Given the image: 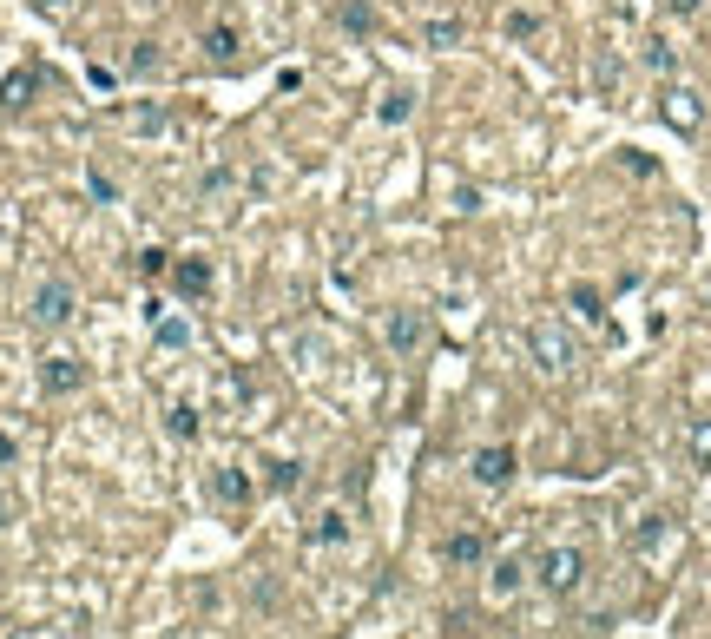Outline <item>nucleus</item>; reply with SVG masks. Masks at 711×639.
Listing matches in <instances>:
<instances>
[{"label": "nucleus", "instance_id": "1", "mask_svg": "<svg viewBox=\"0 0 711 639\" xmlns=\"http://www.w3.org/2000/svg\"><path fill=\"white\" fill-rule=\"evenodd\" d=\"M527 356L540 363V376H567V369L580 363V350H573L567 323H534V330H527Z\"/></svg>", "mask_w": 711, "mask_h": 639}, {"label": "nucleus", "instance_id": "2", "mask_svg": "<svg viewBox=\"0 0 711 639\" xmlns=\"http://www.w3.org/2000/svg\"><path fill=\"white\" fill-rule=\"evenodd\" d=\"M40 330H66V323L79 317V290L66 284V277H47V284L33 290V310H27Z\"/></svg>", "mask_w": 711, "mask_h": 639}, {"label": "nucleus", "instance_id": "3", "mask_svg": "<svg viewBox=\"0 0 711 639\" xmlns=\"http://www.w3.org/2000/svg\"><path fill=\"white\" fill-rule=\"evenodd\" d=\"M534 580H540L547 593H560V600H567V593L586 580V554H580V547H547V554H540V567H534Z\"/></svg>", "mask_w": 711, "mask_h": 639}, {"label": "nucleus", "instance_id": "4", "mask_svg": "<svg viewBox=\"0 0 711 639\" xmlns=\"http://www.w3.org/2000/svg\"><path fill=\"white\" fill-rule=\"evenodd\" d=\"M382 343H389L395 356H415L428 343V310H389V317H382Z\"/></svg>", "mask_w": 711, "mask_h": 639}, {"label": "nucleus", "instance_id": "5", "mask_svg": "<svg viewBox=\"0 0 711 639\" xmlns=\"http://www.w3.org/2000/svg\"><path fill=\"white\" fill-rule=\"evenodd\" d=\"M659 112H665V126L685 132V139L705 126V99H698L692 86H665V93H659Z\"/></svg>", "mask_w": 711, "mask_h": 639}, {"label": "nucleus", "instance_id": "6", "mask_svg": "<svg viewBox=\"0 0 711 639\" xmlns=\"http://www.w3.org/2000/svg\"><path fill=\"white\" fill-rule=\"evenodd\" d=\"M40 389H47V396H79V389H86V363H79V356H47V363H40Z\"/></svg>", "mask_w": 711, "mask_h": 639}, {"label": "nucleus", "instance_id": "7", "mask_svg": "<svg viewBox=\"0 0 711 639\" xmlns=\"http://www.w3.org/2000/svg\"><path fill=\"white\" fill-rule=\"evenodd\" d=\"M474 481H481V488H507V481H514V448H481V455H474Z\"/></svg>", "mask_w": 711, "mask_h": 639}, {"label": "nucleus", "instance_id": "8", "mask_svg": "<svg viewBox=\"0 0 711 639\" xmlns=\"http://www.w3.org/2000/svg\"><path fill=\"white\" fill-rule=\"evenodd\" d=\"M521 587H527V560H514V554L494 560V574H488V593H494V600H514Z\"/></svg>", "mask_w": 711, "mask_h": 639}, {"label": "nucleus", "instance_id": "9", "mask_svg": "<svg viewBox=\"0 0 711 639\" xmlns=\"http://www.w3.org/2000/svg\"><path fill=\"white\" fill-rule=\"evenodd\" d=\"M211 495H218L224 508H237V501H251V475H244V468H211Z\"/></svg>", "mask_w": 711, "mask_h": 639}, {"label": "nucleus", "instance_id": "10", "mask_svg": "<svg viewBox=\"0 0 711 639\" xmlns=\"http://www.w3.org/2000/svg\"><path fill=\"white\" fill-rule=\"evenodd\" d=\"M172 277H178V290H185V297H211V264H205V257L172 264Z\"/></svg>", "mask_w": 711, "mask_h": 639}, {"label": "nucleus", "instance_id": "11", "mask_svg": "<svg viewBox=\"0 0 711 639\" xmlns=\"http://www.w3.org/2000/svg\"><path fill=\"white\" fill-rule=\"evenodd\" d=\"M448 560H455V567H481V554H488V541H481V534L474 528H461V534H448V547H442Z\"/></svg>", "mask_w": 711, "mask_h": 639}, {"label": "nucleus", "instance_id": "12", "mask_svg": "<svg viewBox=\"0 0 711 639\" xmlns=\"http://www.w3.org/2000/svg\"><path fill=\"white\" fill-rule=\"evenodd\" d=\"M310 541H316V547H343V541H349V514L330 508V514H323V521L310 528Z\"/></svg>", "mask_w": 711, "mask_h": 639}, {"label": "nucleus", "instance_id": "13", "mask_svg": "<svg viewBox=\"0 0 711 639\" xmlns=\"http://www.w3.org/2000/svg\"><path fill=\"white\" fill-rule=\"evenodd\" d=\"M409 112H415V93H402V86H395V93H382L376 119H382V126H402V119H409Z\"/></svg>", "mask_w": 711, "mask_h": 639}, {"label": "nucleus", "instance_id": "14", "mask_svg": "<svg viewBox=\"0 0 711 639\" xmlns=\"http://www.w3.org/2000/svg\"><path fill=\"white\" fill-rule=\"evenodd\" d=\"M685 448H692V462L711 468V416H698L692 429H685Z\"/></svg>", "mask_w": 711, "mask_h": 639}, {"label": "nucleus", "instance_id": "15", "mask_svg": "<svg viewBox=\"0 0 711 639\" xmlns=\"http://www.w3.org/2000/svg\"><path fill=\"white\" fill-rule=\"evenodd\" d=\"M165 429H172L178 442H191V435H198V409H191V402H172V409H165Z\"/></svg>", "mask_w": 711, "mask_h": 639}, {"label": "nucleus", "instance_id": "16", "mask_svg": "<svg viewBox=\"0 0 711 639\" xmlns=\"http://www.w3.org/2000/svg\"><path fill=\"white\" fill-rule=\"evenodd\" d=\"M646 66L672 80V73H679V53H672V40H646Z\"/></svg>", "mask_w": 711, "mask_h": 639}, {"label": "nucleus", "instance_id": "17", "mask_svg": "<svg viewBox=\"0 0 711 639\" xmlns=\"http://www.w3.org/2000/svg\"><path fill=\"white\" fill-rule=\"evenodd\" d=\"M573 310H580L586 323H606V304H600V290H593V284H573Z\"/></svg>", "mask_w": 711, "mask_h": 639}, {"label": "nucleus", "instance_id": "18", "mask_svg": "<svg viewBox=\"0 0 711 639\" xmlns=\"http://www.w3.org/2000/svg\"><path fill=\"white\" fill-rule=\"evenodd\" d=\"M205 53H211V60H231V53H237V27H205Z\"/></svg>", "mask_w": 711, "mask_h": 639}, {"label": "nucleus", "instance_id": "19", "mask_svg": "<svg viewBox=\"0 0 711 639\" xmlns=\"http://www.w3.org/2000/svg\"><path fill=\"white\" fill-rule=\"evenodd\" d=\"M132 264H139V277H165V271H172V251H158V244H145V251L132 257Z\"/></svg>", "mask_w": 711, "mask_h": 639}, {"label": "nucleus", "instance_id": "20", "mask_svg": "<svg viewBox=\"0 0 711 639\" xmlns=\"http://www.w3.org/2000/svg\"><path fill=\"white\" fill-rule=\"evenodd\" d=\"M336 27H343V33H369L376 14H369V7H336Z\"/></svg>", "mask_w": 711, "mask_h": 639}, {"label": "nucleus", "instance_id": "21", "mask_svg": "<svg viewBox=\"0 0 711 639\" xmlns=\"http://www.w3.org/2000/svg\"><path fill=\"white\" fill-rule=\"evenodd\" d=\"M593 86H600V93L619 86V60H613V53H593Z\"/></svg>", "mask_w": 711, "mask_h": 639}, {"label": "nucleus", "instance_id": "22", "mask_svg": "<svg viewBox=\"0 0 711 639\" xmlns=\"http://www.w3.org/2000/svg\"><path fill=\"white\" fill-rule=\"evenodd\" d=\"M455 40H461V20H428V47H455Z\"/></svg>", "mask_w": 711, "mask_h": 639}, {"label": "nucleus", "instance_id": "23", "mask_svg": "<svg viewBox=\"0 0 711 639\" xmlns=\"http://www.w3.org/2000/svg\"><path fill=\"white\" fill-rule=\"evenodd\" d=\"M158 343H165V350H178V343H191V330L178 317H158Z\"/></svg>", "mask_w": 711, "mask_h": 639}, {"label": "nucleus", "instance_id": "24", "mask_svg": "<svg viewBox=\"0 0 711 639\" xmlns=\"http://www.w3.org/2000/svg\"><path fill=\"white\" fill-rule=\"evenodd\" d=\"M132 73H158V47H152V40H145V47H132Z\"/></svg>", "mask_w": 711, "mask_h": 639}, {"label": "nucleus", "instance_id": "25", "mask_svg": "<svg viewBox=\"0 0 711 639\" xmlns=\"http://www.w3.org/2000/svg\"><path fill=\"white\" fill-rule=\"evenodd\" d=\"M86 192H93V198H99V205H112V198H119V185H112V178H106V172H93V178H86Z\"/></svg>", "mask_w": 711, "mask_h": 639}, {"label": "nucleus", "instance_id": "26", "mask_svg": "<svg viewBox=\"0 0 711 639\" xmlns=\"http://www.w3.org/2000/svg\"><path fill=\"white\" fill-rule=\"evenodd\" d=\"M270 468V488H297V462H264Z\"/></svg>", "mask_w": 711, "mask_h": 639}, {"label": "nucleus", "instance_id": "27", "mask_svg": "<svg viewBox=\"0 0 711 639\" xmlns=\"http://www.w3.org/2000/svg\"><path fill=\"white\" fill-rule=\"evenodd\" d=\"M132 126H139V132H158V126H165V106H139V112H132Z\"/></svg>", "mask_w": 711, "mask_h": 639}, {"label": "nucleus", "instance_id": "28", "mask_svg": "<svg viewBox=\"0 0 711 639\" xmlns=\"http://www.w3.org/2000/svg\"><path fill=\"white\" fill-rule=\"evenodd\" d=\"M27 93H33V73H14L7 80V106H27Z\"/></svg>", "mask_w": 711, "mask_h": 639}, {"label": "nucleus", "instance_id": "29", "mask_svg": "<svg viewBox=\"0 0 711 639\" xmlns=\"http://www.w3.org/2000/svg\"><path fill=\"white\" fill-rule=\"evenodd\" d=\"M14 455H20V448H14V435L0 429V468H14Z\"/></svg>", "mask_w": 711, "mask_h": 639}, {"label": "nucleus", "instance_id": "30", "mask_svg": "<svg viewBox=\"0 0 711 639\" xmlns=\"http://www.w3.org/2000/svg\"><path fill=\"white\" fill-rule=\"evenodd\" d=\"M40 14H73V0H33Z\"/></svg>", "mask_w": 711, "mask_h": 639}, {"label": "nucleus", "instance_id": "31", "mask_svg": "<svg viewBox=\"0 0 711 639\" xmlns=\"http://www.w3.org/2000/svg\"><path fill=\"white\" fill-rule=\"evenodd\" d=\"M0 528H14V495L0 488Z\"/></svg>", "mask_w": 711, "mask_h": 639}, {"label": "nucleus", "instance_id": "32", "mask_svg": "<svg viewBox=\"0 0 711 639\" xmlns=\"http://www.w3.org/2000/svg\"><path fill=\"white\" fill-rule=\"evenodd\" d=\"M672 7H679V14H698V0H672Z\"/></svg>", "mask_w": 711, "mask_h": 639}]
</instances>
